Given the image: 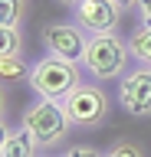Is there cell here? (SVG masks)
Wrapping results in <instances>:
<instances>
[{"mask_svg": "<svg viewBox=\"0 0 151 157\" xmlns=\"http://www.w3.org/2000/svg\"><path fill=\"white\" fill-rule=\"evenodd\" d=\"M30 88L40 98H50V101H62V98L76 92L82 85V69L79 62H66V59L56 56H43L36 62H30V75H26Z\"/></svg>", "mask_w": 151, "mask_h": 157, "instance_id": "obj_1", "label": "cell"}, {"mask_svg": "<svg viewBox=\"0 0 151 157\" xmlns=\"http://www.w3.org/2000/svg\"><path fill=\"white\" fill-rule=\"evenodd\" d=\"M20 128L23 131H30V137L36 141L40 151H53V147H59L69 134V118L62 111L59 101H50V98H40V101H33L30 108H23L20 115Z\"/></svg>", "mask_w": 151, "mask_h": 157, "instance_id": "obj_2", "label": "cell"}, {"mask_svg": "<svg viewBox=\"0 0 151 157\" xmlns=\"http://www.w3.org/2000/svg\"><path fill=\"white\" fill-rule=\"evenodd\" d=\"M128 43L125 39H118L115 33H102V36H89V46H85V56H82L79 66L89 72L92 78H99V82H105V78H121L125 72H128Z\"/></svg>", "mask_w": 151, "mask_h": 157, "instance_id": "obj_3", "label": "cell"}, {"mask_svg": "<svg viewBox=\"0 0 151 157\" xmlns=\"http://www.w3.org/2000/svg\"><path fill=\"white\" fill-rule=\"evenodd\" d=\"M66 118H69L72 128H99L105 118H109V95H105V88L99 82H82L76 92L59 101Z\"/></svg>", "mask_w": 151, "mask_h": 157, "instance_id": "obj_4", "label": "cell"}, {"mask_svg": "<svg viewBox=\"0 0 151 157\" xmlns=\"http://www.w3.org/2000/svg\"><path fill=\"white\" fill-rule=\"evenodd\" d=\"M40 39H43L46 56L66 59V62H82L85 46H89V33H85L76 20H56L50 26H43Z\"/></svg>", "mask_w": 151, "mask_h": 157, "instance_id": "obj_5", "label": "cell"}, {"mask_svg": "<svg viewBox=\"0 0 151 157\" xmlns=\"http://www.w3.org/2000/svg\"><path fill=\"white\" fill-rule=\"evenodd\" d=\"M118 101L131 118H148L151 115V69L148 66H135L121 75Z\"/></svg>", "mask_w": 151, "mask_h": 157, "instance_id": "obj_6", "label": "cell"}, {"mask_svg": "<svg viewBox=\"0 0 151 157\" xmlns=\"http://www.w3.org/2000/svg\"><path fill=\"white\" fill-rule=\"evenodd\" d=\"M125 10L115 7L112 0H79L72 7V20L79 23L89 36H102V33H115V26L121 23Z\"/></svg>", "mask_w": 151, "mask_h": 157, "instance_id": "obj_7", "label": "cell"}, {"mask_svg": "<svg viewBox=\"0 0 151 157\" xmlns=\"http://www.w3.org/2000/svg\"><path fill=\"white\" fill-rule=\"evenodd\" d=\"M36 141L30 137V131H10V137H7V144L0 147V157H36Z\"/></svg>", "mask_w": 151, "mask_h": 157, "instance_id": "obj_8", "label": "cell"}, {"mask_svg": "<svg viewBox=\"0 0 151 157\" xmlns=\"http://www.w3.org/2000/svg\"><path fill=\"white\" fill-rule=\"evenodd\" d=\"M125 43H128L131 59H135L138 66H148V69H151V29H148V26H138Z\"/></svg>", "mask_w": 151, "mask_h": 157, "instance_id": "obj_9", "label": "cell"}, {"mask_svg": "<svg viewBox=\"0 0 151 157\" xmlns=\"http://www.w3.org/2000/svg\"><path fill=\"white\" fill-rule=\"evenodd\" d=\"M30 75V66H26V59L20 56H3L0 59V82H20V78Z\"/></svg>", "mask_w": 151, "mask_h": 157, "instance_id": "obj_10", "label": "cell"}, {"mask_svg": "<svg viewBox=\"0 0 151 157\" xmlns=\"http://www.w3.org/2000/svg\"><path fill=\"white\" fill-rule=\"evenodd\" d=\"M20 52H23L20 26H0V59L3 56H20Z\"/></svg>", "mask_w": 151, "mask_h": 157, "instance_id": "obj_11", "label": "cell"}, {"mask_svg": "<svg viewBox=\"0 0 151 157\" xmlns=\"http://www.w3.org/2000/svg\"><path fill=\"white\" fill-rule=\"evenodd\" d=\"M23 0H0V26H20Z\"/></svg>", "mask_w": 151, "mask_h": 157, "instance_id": "obj_12", "label": "cell"}, {"mask_svg": "<svg viewBox=\"0 0 151 157\" xmlns=\"http://www.w3.org/2000/svg\"><path fill=\"white\" fill-rule=\"evenodd\" d=\"M105 157H145V151H141V144H135L128 137H118V141L105 151Z\"/></svg>", "mask_w": 151, "mask_h": 157, "instance_id": "obj_13", "label": "cell"}, {"mask_svg": "<svg viewBox=\"0 0 151 157\" xmlns=\"http://www.w3.org/2000/svg\"><path fill=\"white\" fill-rule=\"evenodd\" d=\"M62 157H105V151H99L95 144H72V147H66Z\"/></svg>", "mask_w": 151, "mask_h": 157, "instance_id": "obj_14", "label": "cell"}, {"mask_svg": "<svg viewBox=\"0 0 151 157\" xmlns=\"http://www.w3.org/2000/svg\"><path fill=\"white\" fill-rule=\"evenodd\" d=\"M135 10H138V23L151 29V0H141V3H138Z\"/></svg>", "mask_w": 151, "mask_h": 157, "instance_id": "obj_15", "label": "cell"}, {"mask_svg": "<svg viewBox=\"0 0 151 157\" xmlns=\"http://www.w3.org/2000/svg\"><path fill=\"white\" fill-rule=\"evenodd\" d=\"M10 131H13V128L7 124V121H3V118H0V147L7 144V137H10Z\"/></svg>", "mask_w": 151, "mask_h": 157, "instance_id": "obj_16", "label": "cell"}, {"mask_svg": "<svg viewBox=\"0 0 151 157\" xmlns=\"http://www.w3.org/2000/svg\"><path fill=\"white\" fill-rule=\"evenodd\" d=\"M112 3H115V7H121V10H131V7H138L141 0H112Z\"/></svg>", "mask_w": 151, "mask_h": 157, "instance_id": "obj_17", "label": "cell"}, {"mask_svg": "<svg viewBox=\"0 0 151 157\" xmlns=\"http://www.w3.org/2000/svg\"><path fill=\"white\" fill-rule=\"evenodd\" d=\"M7 115V92H3V85H0V118Z\"/></svg>", "mask_w": 151, "mask_h": 157, "instance_id": "obj_18", "label": "cell"}, {"mask_svg": "<svg viewBox=\"0 0 151 157\" xmlns=\"http://www.w3.org/2000/svg\"><path fill=\"white\" fill-rule=\"evenodd\" d=\"M59 3H66V7H76V3H79V0H59Z\"/></svg>", "mask_w": 151, "mask_h": 157, "instance_id": "obj_19", "label": "cell"}]
</instances>
